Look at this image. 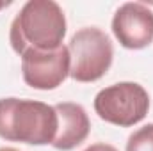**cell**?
Wrapping results in <instances>:
<instances>
[{"label": "cell", "instance_id": "8992f818", "mask_svg": "<svg viewBox=\"0 0 153 151\" xmlns=\"http://www.w3.org/2000/svg\"><path fill=\"white\" fill-rule=\"evenodd\" d=\"M112 34L123 48L143 50L153 43V11L141 2L119 5L112 18Z\"/></svg>", "mask_w": 153, "mask_h": 151}, {"label": "cell", "instance_id": "5b68a950", "mask_svg": "<svg viewBox=\"0 0 153 151\" xmlns=\"http://www.w3.org/2000/svg\"><path fill=\"white\" fill-rule=\"evenodd\" d=\"M70 50L66 44L50 52L30 50L22 55V75L32 89L52 91L70 76Z\"/></svg>", "mask_w": 153, "mask_h": 151}, {"label": "cell", "instance_id": "277c9868", "mask_svg": "<svg viewBox=\"0 0 153 151\" xmlns=\"http://www.w3.org/2000/svg\"><path fill=\"white\" fill-rule=\"evenodd\" d=\"M150 110L148 91L135 82H119L102 89L94 96V112L105 123L116 126H134Z\"/></svg>", "mask_w": 153, "mask_h": 151}, {"label": "cell", "instance_id": "30bf717a", "mask_svg": "<svg viewBox=\"0 0 153 151\" xmlns=\"http://www.w3.org/2000/svg\"><path fill=\"white\" fill-rule=\"evenodd\" d=\"M7 5H11V2H0V9H4V7H7Z\"/></svg>", "mask_w": 153, "mask_h": 151}, {"label": "cell", "instance_id": "6da1fadb", "mask_svg": "<svg viewBox=\"0 0 153 151\" xmlns=\"http://www.w3.org/2000/svg\"><path fill=\"white\" fill-rule=\"evenodd\" d=\"M66 16L53 0H29L14 16L9 30L13 50L22 57L25 52H50L62 46Z\"/></svg>", "mask_w": 153, "mask_h": 151}, {"label": "cell", "instance_id": "9c48e42d", "mask_svg": "<svg viewBox=\"0 0 153 151\" xmlns=\"http://www.w3.org/2000/svg\"><path fill=\"white\" fill-rule=\"evenodd\" d=\"M84 151H117L114 146L111 144H105V142H96V144H91L89 148H85Z\"/></svg>", "mask_w": 153, "mask_h": 151}, {"label": "cell", "instance_id": "7a4b0ae2", "mask_svg": "<svg viewBox=\"0 0 153 151\" xmlns=\"http://www.w3.org/2000/svg\"><path fill=\"white\" fill-rule=\"evenodd\" d=\"M59 128L55 107L20 98L0 100V137L32 146L52 144Z\"/></svg>", "mask_w": 153, "mask_h": 151}, {"label": "cell", "instance_id": "8fae6325", "mask_svg": "<svg viewBox=\"0 0 153 151\" xmlns=\"http://www.w3.org/2000/svg\"><path fill=\"white\" fill-rule=\"evenodd\" d=\"M0 151H18V150H14V148H0Z\"/></svg>", "mask_w": 153, "mask_h": 151}, {"label": "cell", "instance_id": "3957f363", "mask_svg": "<svg viewBox=\"0 0 153 151\" xmlns=\"http://www.w3.org/2000/svg\"><path fill=\"white\" fill-rule=\"evenodd\" d=\"M70 76L76 82H96L109 71L114 59L111 38L98 27H85L73 34L68 44Z\"/></svg>", "mask_w": 153, "mask_h": 151}, {"label": "cell", "instance_id": "ba28073f", "mask_svg": "<svg viewBox=\"0 0 153 151\" xmlns=\"http://www.w3.org/2000/svg\"><path fill=\"white\" fill-rule=\"evenodd\" d=\"M126 151H153V123L144 124L128 137Z\"/></svg>", "mask_w": 153, "mask_h": 151}, {"label": "cell", "instance_id": "52a82bcc", "mask_svg": "<svg viewBox=\"0 0 153 151\" xmlns=\"http://www.w3.org/2000/svg\"><path fill=\"white\" fill-rule=\"evenodd\" d=\"M55 112L59 117V128L52 146L59 151L75 150L91 132V121L85 109L73 101H64L55 105Z\"/></svg>", "mask_w": 153, "mask_h": 151}]
</instances>
